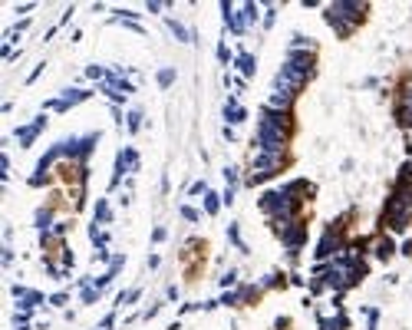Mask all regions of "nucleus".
I'll return each mask as SVG.
<instances>
[{
  "label": "nucleus",
  "instance_id": "obj_1",
  "mask_svg": "<svg viewBox=\"0 0 412 330\" xmlns=\"http://www.w3.org/2000/svg\"><path fill=\"white\" fill-rule=\"evenodd\" d=\"M290 132H293V116L290 112L260 109V126H257V149L260 152H287Z\"/></svg>",
  "mask_w": 412,
  "mask_h": 330
},
{
  "label": "nucleus",
  "instance_id": "obj_2",
  "mask_svg": "<svg viewBox=\"0 0 412 330\" xmlns=\"http://www.w3.org/2000/svg\"><path fill=\"white\" fill-rule=\"evenodd\" d=\"M366 13H369V3H363V0H336L323 10V20L336 30L340 40H347L349 33L366 20Z\"/></svg>",
  "mask_w": 412,
  "mask_h": 330
},
{
  "label": "nucleus",
  "instance_id": "obj_3",
  "mask_svg": "<svg viewBox=\"0 0 412 330\" xmlns=\"http://www.w3.org/2000/svg\"><path fill=\"white\" fill-rule=\"evenodd\" d=\"M409 221H412V188H409V185H399V182H396V188H392L389 201H386V208H382L380 225L389 231V234H406Z\"/></svg>",
  "mask_w": 412,
  "mask_h": 330
},
{
  "label": "nucleus",
  "instance_id": "obj_4",
  "mask_svg": "<svg viewBox=\"0 0 412 330\" xmlns=\"http://www.w3.org/2000/svg\"><path fill=\"white\" fill-rule=\"evenodd\" d=\"M287 162H290L287 152H260L257 149L254 168H251V175H248V185H257V182H264V178H271V175H281L284 168H287Z\"/></svg>",
  "mask_w": 412,
  "mask_h": 330
},
{
  "label": "nucleus",
  "instance_id": "obj_5",
  "mask_svg": "<svg viewBox=\"0 0 412 330\" xmlns=\"http://www.w3.org/2000/svg\"><path fill=\"white\" fill-rule=\"evenodd\" d=\"M340 228H343V218L333 221V225L323 231V238H320V244H317V251H314L320 264H323L326 258H333L336 251H343V234H340Z\"/></svg>",
  "mask_w": 412,
  "mask_h": 330
},
{
  "label": "nucleus",
  "instance_id": "obj_6",
  "mask_svg": "<svg viewBox=\"0 0 412 330\" xmlns=\"http://www.w3.org/2000/svg\"><path fill=\"white\" fill-rule=\"evenodd\" d=\"M96 142H99V132H89V135H83V139H66V142H63V159L86 162L89 152L96 149Z\"/></svg>",
  "mask_w": 412,
  "mask_h": 330
},
{
  "label": "nucleus",
  "instance_id": "obj_7",
  "mask_svg": "<svg viewBox=\"0 0 412 330\" xmlns=\"http://www.w3.org/2000/svg\"><path fill=\"white\" fill-rule=\"evenodd\" d=\"M126 172H139V152H135V149H122L119 152L116 168H112V178H109V192L119 188V182L126 178Z\"/></svg>",
  "mask_w": 412,
  "mask_h": 330
},
{
  "label": "nucleus",
  "instance_id": "obj_8",
  "mask_svg": "<svg viewBox=\"0 0 412 330\" xmlns=\"http://www.w3.org/2000/svg\"><path fill=\"white\" fill-rule=\"evenodd\" d=\"M221 10H224V23H228V30L234 33V36H241V33L248 30L251 23H248V13H244V3H231V0H224L221 3Z\"/></svg>",
  "mask_w": 412,
  "mask_h": 330
},
{
  "label": "nucleus",
  "instance_id": "obj_9",
  "mask_svg": "<svg viewBox=\"0 0 412 330\" xmlns=\"http://www.w3.org/2000/svg\"><path fill=\"white\" fill-rule=\"evenodd\" d=\"M281 241H284V248H287V254L297 258L300 248H304V241H307V225L304 221H290V228L281 234Z\"/></svg>",
  "mask_w": 412,
  "mask_h": 330
},
{
  "label": "nucleus",
  "instance_id": "obj_10",
  "mask_svg": "<svg viewBox=\"0 0 412 330\" xmlns=\"http://www.w3.org/2000/svg\"><path fill=\"white\" fill-rule=\"evenodd\" d=\"M89 96H93L89 89H66V93H63L60 99H50V102H46V109H53V112H66V109H73L76 102H83V99H89Z\"/></svg>",
  "mask_w": 412,
  "mask_h": 330
},
{
  "label": "nucleus",
  "instance_id": "obj_11",
  "mask_svg": "<svg viewBox=\"0 0 412 330\" xmlns=\"http://www.w3.org/2000/svg\"><path fill=\"white\" fill-rule=\"evenodd\" d=\"M43 129H46V116L40 112V116H36L30 126H20V129H17V142H20L23 149H30V145L36 142V135H40Z\"/></svg>",
  "mask_w": 412,
  "mask_h": 330
},
{
  "label": "nucleus",
  "instance_id": "obj_12",
  "mask_svg": "<svg viewBox=\"0 0 412 330\" xmlns=\"http://www.w3.org/2000/svg\"><path fill=\"white\" fill-rule=\"evenodd\" d=\"M396 119H399V126L412 129V86H406L399 93V102H396Z\"/></svg>",
  "mask_w": 412,
  "mask_h": 330
},
{
  "label": "nucleus",
  "instance_id": "obj_13",
  "mask_svg": "<svg viewBox=\"0 0 412 330\" xmlns=\"http://www.w3.org/2000/svg\"><path fill=\"white\" fill-rule=\"evenodd\" d=\"M13 297L20 300V304H17L20 310H33L36 304H43V294H40V291H33V287H23V284L13 287Z\"/></svg>",
  "mask_w": 412,
  "mask_h": 330
},
{
  "label": "nucleus",
  "instance_id": "obj_14",
  "mask_svg": "<svg viewBox=\"0 0 412 330\" xmlns=\"http://www.w3.org/2000/svg\"><path fill=\"white\" fill-rule=\"evenodd\" d=\"M244 119H248V109L238 106V99H231L228 106H224V122H228V126H241Z\"/></svg>",
  "mask_w": 412,
  "mask_h": 330
},
{
  "label": "nucleus",
  "instance_id": "obj_15",
  "mask_svg": "<svg viewBox=\"0 0 412 330\" xmlns=\"http://www.w3.org/2000/svg\"><path fill=\"white\" fill-rule=\"evenodd\" d=\"M392 251H396V244H392V238H380V241H373V254L380 258V261H389Z\"/></svg>",
  "mask_w": 412,
  "mask_h": 330
},
{
  "label": "nucleus",
  "instance_id": "obj_16",
  "mask_svg": "<svg viewBox=\"0 0 412 330\" xmlns=\"http://www.w3.org/2000/svg\"><path fill=\"white\" fill-rule=\"evenodd\" d=\"M234 66L241 69V76H244V79H248V76H254V56H251V53H238Z\"/></svg>",
  "mask_w": 412,
  "mask_h": 330
},
{
  "label": "nucleus",
  "instance_id": "obj_17",
  "mask_svg": "<svg viewBox=\"0 0 412 330\" xmlns=\"http://www.w3.org/2000/svg\"><path fill=\"white\" fill-rule=\"evenodd\" d=\"M165 27H168V30H172L175 36H178V40H182V43H188V40H191V33L185 30V27H182V23H178V20H172V17H168V20H165Z\"/></svg>",
  "mask_w": 412,
  "mask_h": 330
},
{
  "label": "nucleus",
  "instance_id": "obj_18",
  "mask_svg": "<svg viewBox=\"0 0 412 330\" xmlns=\"http://www.w3.org/2000/svg\"><path fill=\"white\" fill-rule=\"evenodd\" d=\"M99 294H102V291H99L96 284H83V294H79V300H83V304H96Z\"/></svg>",
  "mask_w": 412,
  "mask_h": 330
},
{
  "label": "nucleus",
  "instance_id": "obj_19",
  "mask_svg": "<svg viewBox=\"0 0 412 330\" xmlns=\"http://www.w3.org/2000/svg\"><path fill=\"white\" fill-rule=\"evenodd\" d=\"M96 221H99V225H102V221H112V208H109L106 198H99V201H96Z\"/></svg>",
  "mask_w": 412,
  "mask_h": 330
},
{
  "label": "nucleus",
  "instance_id": "obj_20",
  "mask_svg": "<svg viewBox=\"0 0 412 330\" xmlns=\"http://www.w3.org/2000/svg\"><path fill=\"white\" fill-rule=\"evenodd\" d=\"M218 208H221L218 192H205V211H208V215H218Z\"/></svg>",
  "mask_w": 412,
  "mask_h": 330
},
{
  "label": "nucleus",
  "instance_id": "obj_21",
  "mask_svg": "<svg viewBox=\"0 0 412 330\" xmlns=\"http://www.w3.org/2000/svg\"><path fill=\"white\" fill-rule=\"evenodd\" d=\"M396 182L412 188V162H402V165H399V175H396Z\"/></svg>",
  "mask_w": 412,
  "mask_h": 330
},
{
  "label": "nucleus",
  "instance_id": "obj_22",
  "mask_svg": "<svg viewBox=\"0 0 412 330\" xmlns=\"http://www.w3.org/2000/svg\"><path fill=\"white\" fill-rule=\"evenodd\" d=\"M228 238H231V241H234V244H238V251H248V244L241 241V231H238V221H234V225H231V228H228Z\"/></svg>",
  "mask_w": 412,
  "mask_h": 330
},
{
  "label": "nucleus",
  "instance_id": "obj_23",
  "mask_svg": "<svg viewBox=\"0 0 412 330\" xmlns=\"http://www.w3.org/2000/svg\"><path fill=\"white\" fill-rule=\"evenodd\" d=\"M126 119H129V122H126V126H129V132H139V126H142V112L139 109H132Z\"/></svg>",
  "mask_w": 412,
  "mask_h": 330
},
{
  "label": "nucleus",
  "instance_id": "obj_24",
  "mask_svg": "<svg viewBox=\"0 0 412 330\" xmlns=\"http://www.w3.org/2000/svg\"><path fill=\"white\" fill-rule=\"evenodd\" d=\"M155 79H158V86H172V83H175V69H162V73H158V76H155Z\"/></svg>",
  "mask_w": 412,
  "mask_h": 330
},
{
  "label": "nucleus",
  "instance_id": "obj_25",
  "mask_svg": "<svg viewBox=\"0 0 412 330\" xmlns=\"http://www.w3.org/2000/svg\"><path fill=\"white\" fill-rule=\"evenodd\" d=\"M182 218H185V221H191V225H195V221H198V211L191 208V205H182Z\"/></svg>",
  "mask_w": 412,
  "mask_h": 330
},
{
  "label": "nucleus",
  "instance_id": "obj_26",
  "mask_svg": "<svg viewBox=\"0 0 412 330\" xmlns=\"http://www.w3.org/2000/svg\"><path fill=\"white\" fill-rule=\"evenodd\" d=\"M224 178H228V185L238 188V168H234V165H228V168H224Z\"/></svg>",
  "mask_w": 412,
  "mask_h": 330
},
{
  "label": "nucleus",
  "instance_id": "obj_27",
  "mask_svg": "<svg viewBox=\"0 0 412 330\" xmlns=\"http://www.w3.org/2000/svg\"><path fill=\"white\" fill-rule=\"evenodd\" d=\"M66 300H69V294H63V291H60V294H53V297H50V304H53V307H63Z\"/></svg>",
  "mask_w": 412,
  "mask_h": 330
},
{
  "label": "nucleus",
  "instance_id": "obj_28",
  "mask_svg": "<svg viewBox=\"0 0 412 330\" xmlns=\"http://www.w3.org/2000/svg\"><path fill=\"white\" fill-rule=\"evenodd\" d=\"M234 281H238V271H228V274L221 277V287H231Z\"/></svg>",
  "mask_w": 412,
  "mask_h": 330
},
{
  "label": "nucleus",
  "instance_id": "obj_29",
  "mask_svg": "<svg viewBox=\"0 0 412 330\" xmlns=\"http://www.w3.org/2000/svg\"><path fill=\"white\" fill-rule=\"evenodd\" d=\"M112 327H116V314H109V317L99 324V330H112Z\"/></svg>",
  "mask_w": 412,
  "mask_h": 330
},
{
  "label": "nucleus",
  "instance_id": "obj_30",
  "mask_svg": "<svg viewBox=\"0 0 412 330\" xmlns=\"http://www.w3.org/2000/svg\"><path fill=\"white\" fill-rule=\"evenodd\" d=\"M165 238H168V231H165V228H155V231H152V241H155V244L165 241Z\"/></svg>",
  "mask_w": 412,
  "mask_h": 330
},
{
  "label": "nucleus",
  "instance_id": "obj_31",
  "mask_svg": "<svg viewBox=\"0 0 412 330\" xmlns=\"http://www.w3.org/2000/svg\"><path fill=\"white\" fill-rule=\"evenodd\" d=\"M43 66H46V63H40V66H33V73H30V76H27V83H33V79H40V73H43Z\"/></svg>",
  "mask_w": 412,
  "mask_h": 330
},
{
  "label": "nucleus",
  "instance_id": "obj_32",
  "mask_svg": "<svg viewBox=\"0 0 412 330\" xmlns=\"http://www.w3.org/2000/svg\"><path fill=\"white\" fill-rule=\"evenodd\" d=\"M274 20H277V17H274V7H267V17H264V27L271 30V27H274Z\"/></svg>",
  "mask_w": 412,
  "mask_h": 330
},
{
  "label": "nucleus",
  "instance_id": "obj_33",
  "mask_svg": "<svg viewBox=\"0 0 412 330\" xmlns=\"http://www.w3.org/2000/svg\"><path fill=\"white\" fill-rule=\"evenodd\" d=\"M218 60H221V63H228V60H231V53H228V46H218Z\"/></svg>",
  "mask_w": 412,
  "mask_h": 330
},
{
  "label": "nucleus",
  "instance_id": "obj_34",
  "mask_svg": "<svg viewBox=\"0 0 412 330\" xmlns=\"http://www.w3.org/2000/svg\"><path fill=\"white\" fill-rule=\"evenodd\" d=\"M188 192H191V195H201V192H205V182H195V185L188 188Z\"/></svg>",
  "mask_w": 412,
  "mask_h": 330
},
{
  "label": "nucleus",
  "instance_id": "obj_35",
  "mask_svg": "<svg viewBox=\"0 0 412 330\" xmlns=\"http://www.w3.org/2000/svg\"><path fill=\"white\" fill-rule=\"evenodd\" d=\"M402 254H406V258L412 254V241H402Z\"/></svg>",
  "mask_w": 412,
  "mask_h": 330
}]
</instances>
